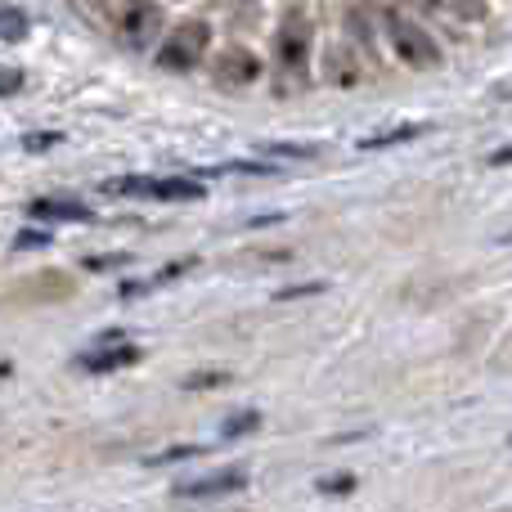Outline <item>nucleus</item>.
Returning <instances> with one entry per match:
<instances>
[{"label": "nucleus", "mask_w": 512, "mask_h": 512, "mask_svg": "<svg viewBox=\"0 0 512 512\" xmlns=\"http://www.w3.org/2000/svg\"><path fill=\"white\" fill-rule=\"evenodd\" d=\"M207 45H212V27L203 18H185L176 23L158 45V68L167 72H194L207 59Z\"/></svg>", "instance_id": "f257e3e1"}, {"label": "nucleus", "mask_w": 512, "mask_h": 512, "mask_svg": "<svg viewBox=\"0 0 512 512\" xmlns=\"http://www.w3.org/2000/svg\"><path fill=\"white\" fill-rule=\"evenodd\" d=\"M104 189L117 198H153V203H198V198H207V189L198 180L180 176H117Z\"/></svg>", "instance_id": "f03ea898"}, {"label": "nucleus", "mask_w": 512, "mask_h": 512, "mask_svg": "<svg viewBox=\"0 0 512 512\" xmlns=\"http://www.w3.org/2000/svg\"><path fill=\"white\" fill-rule=\"evenodd\" d=\"M382 23H387L391 50H396L409 68H436V63H441V50H436V41L423 32V23L405 18L400 9H387V14H382Z\"/></svg>", "instance_id": "7ed1b4c3"}, {"label": "nucleus", "mask_w": 512, "mask_h": 512, "mask_svg": "<svg viewBox=\"0 0 512 512\" xmlns=\"http://www.w3.org/2000/svg\"><path fill=\"white\" fill-rule=\"evenodd\" d=\"M274 63H279L283 81H306L310 68V23L301 14H288L274 36Z\"/></svg>", "instance_id": "20e7f679"}, {"label": "nucleus", "mask_w": 512, "mask_h": 512, "mask_svg": "<svg viewBox=\"0 0 512 512\" xmlns=\"http://www.w3.org/2000/svg\"><path fill=\"white\" fill-rule=\"evenodd\" d=\"M162 32V9L158 0H126L122 14H117V41L131 45V50H149Z\"/></svg>", "instance_id": "39448f33"}, {"label": "nucleus", "mask_w": 512, "mask_h": 512, "mask_svg": "<svg viewBox=\"0 0 512 512\" xmlns=\"http://www.w3.org/2000/svg\"><path fill=\"white\" fill-rule=\"evenodd\" d=\"M135 360H140V346H126L122 333H104L95 351L77 355V369H86V373H117V369H126V364H135Z\"/></svg>", "instance_id": "423d86ee"}, {"label": "nucleus", "mask_w": 512, "mask_h": 512, "mask_svg": "<svg viewBox=\"0 0 512 512\" xmlns=\"http://www.w3.org/2000/svg\"><path fill=\"white\" fill-rule=\"evenodd\" d=\"M256 77H261V63H256V54L243 50V45H234V50H225L221 59H216V86L239 90V86H252Z\"/></svg>", "instance_id": "0eeeda50"}, {"label": "nucleus", "mask_w": 512, "mask_h": 512, "mask_svg": "<svg viewBox=\"0 0 512 512\" xmlns=\"http://www.w3.org/2000/svg\"><path fill=\"white\" fill-rule=\"evenodd\" d=\"M248 486V472L243 468H225V472H212L203 481H189V486H176L180 499H207V495H230V490H243Z\"/></svg>", "instance_id": "6e6552de"}, {"label": "nucleus", "mask_w": 512, "mask_h": 512, "mask_svg": "<svg viewBox=\"0 0 512 512\" xmlns=\"http://www.w3.org/2000/svg\"><path fill=\"white\" fill-rule=\"evenodd\" d=\"M27 212L36 216V221H90V207L77 203V198H32L27 203Z\"/></svg>", "instance_id": "1a4fd4ad"}, {"label": "nucleus", "mask_w": 512, "mask_h": 512, "mask_svg": "<svg viewBox=\"0 0 512 512\" xmlns=\"http://www.w3.org/2000/svg\"><path fill=\"white\" fill-rule=\"evenodd\" d=\"M427 131H432L427 122H409V126H396V131L369 135V140H360V149H391V144H409V140H418V135H427Z\"/></svg>", "instance_id": "9d476101"}, {"label": "nucleus", "mask_w": 512, "mask_h": 512, "mask_svg": "<svg viewBox=\"0 0 512 512\" xmlns=\"http://www.w3.org/2000/svg\"><path fill=\"white\" fill-rule=\"evenodd\" d=\"M23 36H27V14H23V9H5V5H0V41L14 45V41H23Z\"/></svg>", "instance_id": "9b49d317"}, {"label": "nucleus", "mask_w": 512, "mask_h": 512, "mask_svg": "<svg viewBox=\"0 0 512 512\" xmlns=\"http://www.w3.org/2000/svg\"><path fill=\"white\" fill-rule=\"evenodd\" d=\"M230 382V373L225 369H207V373H194V378H185V387L194 391V387H225Z\"/></svg>", "instance_id": "f8f14e48"}, {"label": "nucleus", "mask_w": 512, "mask_h": 512, "mask_svg": "<svg viewBox=\"0 0 512 512\" xmlns=\"http://www.w3.org/2000/svg\"><path fill=\"white\" fill-rule=\"evenodd\" d=\"M265 153H283V158H315V144H265Z\"/></svg>", "instance_id": "ddd939ff"}, {"label": "nucleus", "mask_w": 512, "mask_h": 512, "mask_svg": "<svg viewBox=\"0 0 512 512\" xmlns=\"http://www.w3.org/2000/svg\"><path fill=\"white\" fill-rule=\"evenodd\" d=\"M23 90V72L18 68H0V95H18Z\"/></svg>", "instance_id": "4468645a"}, {"label": "nucleus", "mask_w": 512, "mask_h": 512, "mask_svg": "<svg viewBox=\"0 0 512 512\" xmlns=\"http://www.w3.org/2000/svg\"><path fill=\"white\" fill-rule=\"evenodd\" d=\"M315 292H324V283H297V288H283L274 301H292V297H315Z\"/></svg>", "instance_id": "2eb2a0df"}, {"label": "nucleus", "mask_w": 512, "mask_h": 512, "mask_svg": "<svg viewBox=\"0 0 512 512\" xmlns=\"http://www.w3.org/2000/svg\"><path fill=\"white\" fill-rule=\"evenodd\" d=\"M261 423V418L256 414H243V418H230V423H225V436H239V432H252V427Z\"/></svg>", "instance_id": "dca6fc26"}, {"label": "nucleus", "mask_w": 512, "mask_h": 512, "mask_svg": "<svg viewBox=\"0 0 512 512\" xmlns=\"http://www.w3.org/2000/svg\"><path fill=\"white\" fill-rule=\"evenodd\" d=\"M90 270H113V265H126V256H99V261H86Z\"/></svg>", "instance_id": "f3484780"}, {"label": "nucleus", "mask_w": 512, "mask_h": 512, "mask_svg": "<svg viewBox=\"0 0 512 512\" xmlns=\"http://www.w3.org/2000/svg\"><path fill=\"white\" fill-rule=\"evenodd\" d=\"M486 162H490V167H508V162H512V144H508V149H495Z\"/></svg>", "instance_id": "a211bd4d"}, {"label": "nucleus", "mask_w": 512, "mask_h": 512, "mask_svg": "<svg viewBox=\"0 0 512 512\" xmlns=\"http://www.w3.org/2000/svg\"><path fill=\"white\" fill-rule=\"evenodd\" d=\"M324 490H355V477H328Z\"/></svg>", "instance_id": "6ab92c4d"}, {"label": "nucleus", "mask_w": 512, "mask_h": 512, "mask_svg": "<svg viewBox=\"0 0 512 512\" xmlns=\"http://www.w3.org/2000/svg\"><path fill=\"white\" fill-rule=\"evenodd\" d=\"M50 144H59V135H32V140H27V149H50Z\"/></svg>", "instance_id": "aec40b11"}]
</instances>
